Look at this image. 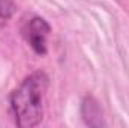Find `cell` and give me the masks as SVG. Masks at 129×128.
Wrapping results in <instances>:
<instances>
[{"mask_svg": "<svg viewBox=\"0 0 129 128\" xmlns=\"http://www.w3.org/2000/svg\"><path fill=\"white\" fill-rule=\"evenodd\" d=\"M48 89L50 77L47 72L35 71L11 94L9 105L18 127L33 128L42 124Z\"/></svg>", "mask_w": 129, "mask_h": 128, "instance_id": "1", "label": "cell"}, {"mask_svg": "<svg viewBox=\"0 0 129 128\" xmlns=\"http://www.w3.org/2000/svg\"><path fill=\"white\" fill-rule=\"evenodd\" d=\"M23 33H24L26 41L29 42V45L32 47V50L36 54H39V56L47 54V51H48L47 39L51 33V26L45 18L38 17V15L32 17L27 21Z\"/></svg>", "mask_w": 129, "mask_h": 128, "instance_id": "2", "label": "cell"}, {"mask_svg": "<svg viewBox=\"0 0 129 128\" xmlns=\"http://www.w3.org/2000/svg\"><path fill=\"white\" fill-rule=\"evenodd\" d=\"M81 116L86 125L89 127H104V116L101 105L93 96H86L81 102Z\"/></svg>", "mask_w": 129, "mask_h": 128, "instance_id": "3", "label": "cell"}, {"mask_svg": "<svg viewBox=\"0 0 129 128\" xmlns=\"http://www.w3.org/2000/svg\"><path fill=\"white\" fill-rule=\"evenodd\" d=\"M17 11L15 0H0V18H11Z\"/></svg>", "mask_w": 129, "mask_h": 128, "instance_id": "4", "label": "cell"}]
</instances>
